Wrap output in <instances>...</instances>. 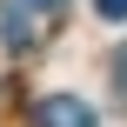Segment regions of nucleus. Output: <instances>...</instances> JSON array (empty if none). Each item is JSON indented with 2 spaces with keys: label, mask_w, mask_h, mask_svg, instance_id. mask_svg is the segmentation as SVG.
<instances>
[{
  "label": "nucleus",
  "mask_w": 127,
  "mask_h": 127,
  "mask_svg": "<svg viewBox=\"0 0 127 127\" xmlns=\"http://www.w3.org/2000/svg\"><path fill=\"white\" fill-rule=\"evenodd\" d=\"M40 20H47V13H40L33 0H0V40H7V47H33V40H40Z\"/></svg>",
  "instance_id": "obj_1"
},
{
  "label": "nucleus",
  "mask_w": 127,
  "mask_h": 127,
  "mask_svg": "<svg viewBox=\"0 0 127 127\" xmlns=\"http://www.w3.org/2000/svg\"><path fill=\"white\" fill-rule=\"evenodd\" d=\"M33 127H94V107L74 100V94H47L33 107Z\"/></svg>",
  "instance_id": "obj_2"
},
{
  "label": "nucleus",
  "mask_w": 127,
  "mask_h": 127,
  "mask_svg": "<svg viewBox=\"0 0 127 127\" xmlns=\"http://www.w3.org/2000/svg\"><path fill=\"white\" fill-rule=\"evenodd\" d=\"M100 7V20H127V0H94Z\"/></svg>",
  "instance_id": "obj_3"
},
{
  "label": "nucleus",
  "mask_w": 127,
  "mask_h": 127,
  "mask_svg": "<svg viewBox=\"0 0 127 127\" xmlns=\"http://www.w3.org/2000/svg\"><path fill=\"white\" fill-rule=\"evenodd\" d=\"M114 87H121V100H127V47L114 54Z\"/></svg>",
  "instance_id": "obj_4"
},
{
  "label": "nucleus",
  "mask_w": 127,
  "mask_h": 127,
  "mask_svg": "<svg viewBox=\"0 0 127 127\" xmlns=\"http://www.w3.org/2000/svg\"><path fill=\"white\" fill-rule=\"evenodd\" d=\"M33 7H40V13H60V7H67V0H33Z\"/></svg>",
  "instance_id": "obj_5"
}]
</instances>
